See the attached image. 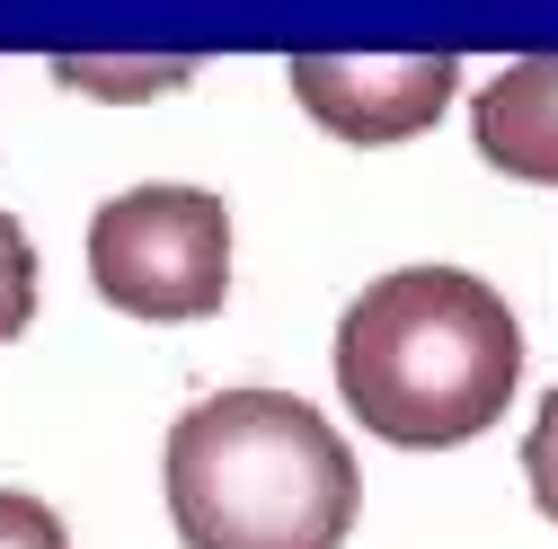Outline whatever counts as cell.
<instances>
[{"mask_svg": "<svg viewBox=\"0 0 558 549\" xmlns=\"http://www.w3.org/2000/svg\"><path fill=\"white\" fill-rule=\"evenodd\" d=\"M345 417L399 452L487 435L523 390V319L470 266H399L337 319Z\"/></svg>", "mask_w": 558, "mask_h": 549, "instance_id": "1", "label": "cell"}, {"mask_svg": "<svg viewBox=\"0 0 558 549\" xmlns=\"http://www.w3.org/2000/svg\"><path fill=\"white\" fill-rule=\"evenodd\" d=\"M160 497L186 549H337L364 478L337 426L293 390H214L160 443Z\"/></svg>", "mask_w": 558, "mask_h": 549, "instance_id": "2", "label": "cell"}, {"mask_svg": "<svg viewBox=\"0 0 558 549\" xmlns=\"http://www.w3.org/2000/svg\"><path fill=\"white\" fill-rule=\"evenodd\" d=\"M89 284L124 319H214L231 302V204L214 186H124L89 213Z\"/></svg>", "mask_w": 558, "mask_h": 549, "instance_id": "3", "label": "cell"}, {"mask_svg": "<svg viewBox=\"0 0 558 549\" xmlns=\"http://www.w3.org/2000/svg\"><path fill=\"white\" fill-rule=\"evenodd\" d=\"M284 81L302 115L337 143H416L461 98V62L452 53H293Z\"/></svg>", "mask_w": 558, "mask_h": 549, "instance_id": "4", "label": "cell"}, {"mask_svg": "<svg viewBox=\"0 0 558 549\" xmlns=\"http://www.w3.org/2000/svg\"><path fill=\"white\" fill-rule=\"evenodd\" d=\"M470 143L487 169H506L523 186H558V53L506 62L470 98Z\"/></svg>", "mask_w": 558, "mask_h": 549, "instance_id": "5", "label": "cell"}, {"mask_svg": "<svg viewBox=\"0 0 558 549\" xmlns=\"http://www.w3.org/2000/svg\"><path fill=\"white\" fill-rule=\"evenodd\" d=\"M53 81H62V89H81V98H169V89L195 81V62H124V53L81 62V53H62V62H53Z\"/></svg>", "mask_w": 558, "mask_h": 549, "instance_id": "6", "label": "cell"}, {"mask_svg": "<svg viewBox=\"0 0 558 549\" xmlns=\"http://www.w3.org/2000/svg\"><path fill=\"white\" fill-rule=\"evenodd\" d=\"M27 319H36V248H27V231L10 213H0V346L27 337Z\"/></svg>", "mask_w": 558, "mask_h": 549, "instance_id": "7", "label": "cell"}, {"mask_svg": "<svg viewBox=\"0 0 558 549\" xmlns=\"http://www.w3.org/2000/svg\"><path fill=\"white\" fill-rule=\"evenodd\" d=\"M0 549H72V532H62V514L27 488H0Z\"/></svg>", "mask_w": 558, "mask_h": 549, "instance_id": "8", "label": "cell"}, {"mask_svg": "<svg viewBox=\"0 0 558 549\" xmlns=\"http://www.w3.org/2000/svg\"><path fill=\"white\" fill-rule=\"evenodd\" d=\"M523 488H532V505L558 523V390L541 399V417H532V435H523Z\"/></svg>", "mask_w": 558, "mask_h": 549, "instance_id": "9", "label": "cell"}]
</instances>
